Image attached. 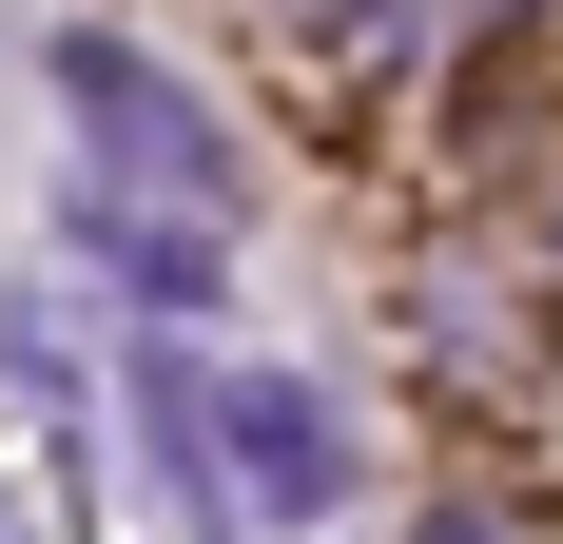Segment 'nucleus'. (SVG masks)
<instances>
[{
    "instance_id": "2",
    "label": "nucleus",
    "mask_w": 563,
    "mask_h": 544,
    "mask_svg": "<svg viewBox=\"0 0 563 544\" xmlns=\"http://www.w3.org/2000/svg\"><path fill=\"white\" fill-rule=\"evenodd\" d=\"M58 98H78V156H98L117 215H233V117H195L136 40H58Z\"/></svg>"
},
{
    "instance_id": "5",
    "label": "nucleus",
    "mask_w": 563,
    "mask_h": 544,
    "mask_svg": "<svg viewBox=\"0 0 563 544\" xmlns=\"http://www.w3.org/2000/svg\"><path fill=\"white\" fill-rule=\"evenodd\" d=\"M0 544H20V525H0Z\"/></svg>"
},
{
    "instance_id": "1",
    "label": "nucleus",
    "mask_w": 563,
    "mask_h": 544,
    "mask_svg": "<svg viewBox=\"0 0 563 544\" xmlns=\"http://www.w3.org/2000/svg\"><path fill=\"white\" fill-rule=\"evenodd\" d=\"M156 447H175V487H195L214 544L350 505V428H331V389H291V370H156Z\"/></svg>"
},
{
    "instance_id": "3",
    "label": "nucleus",
    "mask_w": 563,
    "mask_h": 544,
    "mask_svg": "<svg viewBox=\"0 0 563 544\" xmlns=\"http://www.w3.org/2000/svg\"><path fill=\"white\" fill-rule=\"evenodd\" d=\"M78 253H117L136 292H156V312H175V292H214V253H195V215H117V195H78Z\"/></svg>"
},
{
    "instance_id": "4",
    "label": "nucleus",
    "mask_w": 563,
    "mask_h": 544,
    "mask_svg": "<svg viewBox=\"0 0 563 544\" xmlns=\"http://www.w3.org/2000/svg\"><path fill=\"white\" fill-rule=\"evenodd\" d=\"M428 544H506V525H486V505H448V525H428Z\"/></svg>"
}]
</instances>
